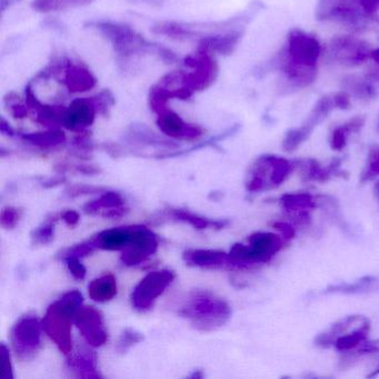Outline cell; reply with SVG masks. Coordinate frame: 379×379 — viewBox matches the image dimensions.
<instances>
[{"label": "cell", "mask_w": 379, "mask_h": 379, "mask_svg": "<svg viewBox=\"0 0 379 379\" xmlns=\"http://www.w3.org/2000/svg\"><path fill=\"white\" fill-rule=\"evenodd\" d=\"M99 29L104 31L107 38L112 40L116 51L123 55L135 53L145 46L143 38L126 26L105 23L99 25Z\"/></svg>", "instance_id": "cell-11"}, {"label": "cell", "mask_w": 379, "mask_h": 379, "mask_svg": "<svg viewBox=\"0 0 379 379\" xmlns=\"http://www.w3.org/2000/svg\"><path fill=\"white\" fill-rule=\"evenodd\" d=\"M186 265L200 268H222L229 266V255L218 249H188L183 254Z\"/></svg>", "instance_id": "cell-16"}, {"label": "cell", "mask_w": 379, "mask_h": 379, "mask_svg": "<svg viewBox=\"0 0 379 379\" xmlns=\"http://www.w3.org/2000/svg\"><path fill=\"white\" fill-rule=\"evenodd\" d=\"M60 220H64L68 226H75L78 224L80 216H79L77 211H65L64 213H60Z\"/></svg>", "instance_id": "cell-44"}, {"label": "cell", "mask_w": 379, "mask_h": 379, "mask_svg": "<svg viewBox=\"0 0 379 379\" xmlns=\"http://www.w3.org/2000/svg\"><path fill=\"white\" fill-rule=\"evenodd\" d=\"M60 218V215L58 213L48 215L46 220L31 233L33 245H47L53 242L55 237V225Z\"/></svg>", "instance_id": "cell-28"}, {"label": "cell", "mask_w": 379, "mask_h": 379, "mask_svg": "<svg viewBox=\"0 0 379 379\" xmlns=\"http://www.w3.org/2000/svg\"><path fill=\"white\" fill-rule=\"evenodd\" d=\"M132 226L110 228L97 233L90 239L96 249L123 250L132 240Z\"/></svg>", "instance_id": "cell-15"}, {"label": "cell", "mask_w": 379, "mask_h": 379, "mask_svg": "<svg viewBox=\"0 0 379 379\" xmlns=\"http://www.w3.org/2000/svg\"><path fill=\"white\" fill-rule=\"evenodd\" d=\"M364 316L360 315H351L347 316L344 319L338 320L330 328L327 329L326 332L321 333L315 338V345L320 349H329L334 346L335 340H337L342 335L346 334L347 330L355 324L360 323L365 319Z\"/></svg>", "instance_id": "cell-19"}, {"label": "cell", "mask_w": 379, "mask_h": 379, "mask_svg": "<svg viewBox=\"0 0 379 379\" xmlns=\"http://www.w3.org/2000/svg\"><path fill=\"white\" fill-rule=\"evenodd\" d=\"M301 178L303 182H318V183H326L334 177H349V173L340 169L342 160H332L328 166L321 167L317 160L307 159L301 161Z\"/></svg>", "instance_id": "cell-13"}, {"label": "cell", "mask_w": 379, "mask_h": 379, "mask_svg": "<svg viewBox=\"0 0 379 379\" xmlns=\"http://www.w3.org/2000/svg\"><path fill=\"white\" fill-rule=\"evenodd\" d=\"M316 202H317V207L321 208L336 225H340L342 228H346L345 222L340 216V204H338L337 200H335L334 197L319 195V196L316 197Z\"/></svg>", "instance_id": "cell-31"}, {"label": "cell", "mask_w": 379, "mask_h": 379, "mask_svg": "<svg viewBox=\"0 0 379 379\" xmlns=\"http://www.w3.org/2000/svg\"><path fill=\"white\" fill-rule=\"evenodd\" d=\"M371 57H373V60L377 62V64H379V49H377V51H373L371 53Z\"/></svg>", "instance_id": "cell-51"}, {"label": "cell", "mask_w": 379, "mask_h": 379, "mask_svg": "<svg viewBox=\"0 0 379 379\" xmlns=\"http://www.w3.org/2000/svg\"><path fill=\"white\" fill-rule=\"evenodd\" d=\"M288 55L296 64L315 67L320 55L319 42L303 31H294L288 37Z\"/></svg>", "instance_id": "cell-9"}, {"label": "cell", "mask_w": 379, "mask_h": 379, "mask_svg": "<svg viewBox=\"0 0 379 379\" xmlns=\"http://www.w3.org/2000/svg\"><path fill=\"white\" fill-rule=\"evenodd\" d=\"M106 189L104 187H97V186L82 185V184H76L71 185L65 191V195L69 198H76V197L84 196V195L96 194V193H104Z\"/></svg>", "instance_id": "cell-37"}, {"label": "cell", "mask_w": 379, "mask_h": 379, "mask_svg": "<svg viewBox=\"0 0 379 379\" xmlns=\"http://www.w3.org/2000/svg\"><path fill=\"white\" fill-rule=\"evenodd\" d=\"M333 51L340 62L349 65H360V62H366L368 57L371 56V51H368L365 46L346 37L335 40Z\"/></svg>", "instance_id": "cell-17"}, {"label": "cell", "mask_w": 379, "mask_h": 379, "mask_svg": "<svg viewBox=\"0 0 379 379\" xmlns=\"http://www.w3.org/2000/svg\"><path fill=\"white\" fill-rule=\"evenodd\" d=\"M68 371L77 378H101L97 368V356L95 351L87 349H80L76 353L68 355L66 362Z\"/></svg>", "instance_id": "cell-14"}, {"label": "cell", "mask_w": 379, "mask_h": 379, "mask_svg": "<svg viewBox=\"0 0 379 379\" xmlns=\"http://www.w3.org/2000/svg\"><path fill=\"white\" fill-rule=\"evenodd\" d=\"M73 323L86 340V343L91 347H100L108 340L104 318L95 307H80L75 316Z\"/></svg>", "instance_id": "cell-7"}, {"label": "cell", "mask_w": 379, "mask_h": 379, "mask_svg": "<svg viewBox=\"0 0 379 379\" xmlns=\"http://www.w3.org/2000/svg\"><path fill=\"white\" fill-rule=\"evenodd\" d=\"M143 340V335L138 332L136 329L126 328L123 330L119 336L118 342L116 345V351L118 354H126L132 347L141 343Z\"/></svg>", "instance_id": "cell-32"}, {"label": "cell", "mask_w": 379, "mask_h": 379, "mask_svg": "<svg viewBox=\"0 0 379 379\" xmlns=\"http://www.w3.org/2000/svg\"><path fill=\"white\" fill-rule=\"evenodd\" d=\"M75 168L77 172L85 175H96L101 172L98 167L94 166V165H77Z\"/></svg>", "instance_id": "cell-46"}, {"label": "cell", "mask_w": 379, "mask_h": 379, "mask_svg": "<svg viewBox=\"0 0 379 379\" xmlns=\"http://www.w3.org/2000/svg\"><path fill=\"white\" fill-rule=\"evenodd\" d=\"M333 99H334L335 107H337L340 109H349V107L351 106V97L346 91L336 94Z\"/></svg>", "instance_id": "cell-42"}, {"label": "cell", "mask_w": 379, "mask_h": 379, "mask_svg": "<svg viewBox=\"0 0 379 379\" xmlns=\"http://www.w3.org/2000/svg\"><path fill=\"white\" fill-rule=\"evenodd\" d=\"M42 321L34 314H26L16 321L10 332L15 354L21 360H29L42 347Z\"/></svg>", "instance_id": "cell-4"}, {"label": "cell", "mask_w": 379, "mask_h": 379, "mask_svg": "<svg viewBox=\"0 0 379 379\" xmlns=\"http://www.w3.org/2000/svg\"><path fill=\"white\" fill-rule=\"evenodd\" d=\"M157 125L165 135L168 137L177 138V139L179 138V139L194 141L204 134L202 127L187 124L180 116L168 109H165L158 114Z\"/></svg>", "instance_id": "cell-10"}, {"label": "cell", "mask_w": 379, "mask_h": 379, "mask_svg": "<svg viewBox=\"0 0 379 379\" xmlns=\"http://www.w3.org/2000/svg\"><path fill=\"white\" fill-rule=\"evenodd\" d=\"M238 35H227V36L209 37L202 40L200 45V51L211 53L216 51L220 53H229L238 42Z\"/></svg>", "instance_id": "cell-27"}, {"label": "cell", "mask_w": 379, "mask_h": 379, "mask_svg": "<svg viewBox=\"0 0 379 379\" xmlns=\"http://www.w3.org/2000/svg\"><path fill=\"white\" fill-rule=\"evenodd\" d=\"M82 292L71 290L53 301L46 310L42 327L62 354L73 353L71 324L82 303Z\"/></svg>", "instance_id": "cell-2"}, {"label": "cell", "mask_w": 379, "mask_h": 379, "mask_svg": "<svg viewBox=\"0 0 379 379\" xmlns=\"http://www.w3.org/2000/svg\"><path fill=\"white\" fill-rule=\"evenodd\" d=\"M349 132L347 130L345 126L338 127L334 132H332L330 135V139H329V143H330V147L334 150H343L345 148L346 145H347V137H349Z\"/></svg>", "instance_id": "cell-38"}, {"label": "cell", "mask_w": 379, "mask_h": 379, "mask_svg": "<svg viewBox=\"0 0 379 379\" xmlns=\"http://www.w3.org/2000/svg\"><path fill=\"white\" fill-rule=\"evenodd\" d=\"M360 5L367 12H373L379 8V0H360Z\"/></svg>", "instance_id": "cell-48"}, {"label": "cell", "mask_w": 379, "mask_h": 379, "mask_svg": "<svg viewBox=\"0 0 379 379\" xmlns=\"http://www.w3.org/2000/svg\"><path fill=\"white\" fill-rule=\"evenodd\" d=\"M21 139L38 148L51 149L65 143L66 136L62 130H51L47 132L24 134L21 135Z\"/></svg>", "instance_id": "cell-24"}, {"label": "cell", "mask_w": 379, "mask_h": 379, "mask_svg": "<svg viewBox=\"0 0 379 379\" xmlns=\"http://www.w3.org/2000/svg\"><path fill=\"white\" fill-rule=\"evenodd\" d=\"M377 132H379V118H378V124H377Z\"/></svg>", "instance_id": "cell-53"}, {"label": "cell", "mask_w": 379, "mask_h": 379, "mask_svg": "<svg viewBox=\"0 0 379 379\" xmlns=\"http://www.w3.org/2000/svg\"><path fill=\"white\" fill-rule=\"evenodd\" d=\"M117 281L113 274H106L94 279L88 286V294L97 303H107L117 295Z\"/></svg>", "instance_id": "cell-21"}, {"label": "cell", "mask_w": 379, "mask_h": 379, "mask_svg": "<svg viewBox=\"0 0 379 379\" xmlns=\"http://www.w3.org/2000/svg\"><path fill=\"white\" fill-rule=\"evenodd\" d=\"M65 263L73 279H77V281H82L85 279L87 270H86V267L80 263V259L69 258L65 261Z\"/></svg>", "instance_id": "cell-40"}, {"label": "cell", "mask_w": 379, "mask_h": 379, "mask_svg": "<svg viewBox=\"0 0 379 379\" xmlns=\"http://www.w3.org/2000/svg\"><path fill=\"white\" fill-rule=\"evenodd\" d=\"M174 279L175 274L169 270H156L147 274L132 290V307L138 312H147L152 309L155 301L163 295Z\"/></svg>", "instance_id": "cell-5"}, {"label": "cell", "mask_w": 379, "mask_h": 379, "mask_svg": "<svg viewBox=\"0 0 379 379\" xmlns=\"http://www.w3.org/2000/svg\"><path fill=\"white\" fill-rule=\"evenodd\" d=\"M273 228H275L276 231H279L281 237L286 239L287 242H290L292 239L295 238L296 229L294 226L290 225V222H275L272 224Z\"/></svg>", "instance_id": "cell-41"}, {"label": "cell", "mask_w": 379, "mask_h": 379, "mask_svg": "<svg viewBox=\"0 0 379 379\" xmlns=\"http://www.w3.org/2000/svg\"><path fill=\"white\" fill-rule=\"evenodd\" d=\"M379 290V279L373 276H365L355 283H342L330 285L324 290L325 294H343V295H362Z\"/></svg>", "instance_id": "cell-18"}, {"label": "cell", "mask_w": 379, "mask_h": 379, "mask_svg": "<svg viewBox=\"0 0 379 379\" xmlns=\"http://www.w3.org/2000/svg\"><path fill=\"white\" fill-rule=\"evenodd\" d=\"M202 376H204V375H202V371H195V373H193V375H191V378H202Z\"/></svg>", "instance_id": "cell-52"}, {"label": "cell", "mask_w": 379, "mask_h": 379, "mask_svg": "<svg viewBox=\"0 0 379 379\" xmlns=\"http://www.w3.org/2000/svg\"><path fill=\"white\" fill-rule=\"evenodd\" d=\"M287 240L281 235L257 231L248 237V245L235 244L229 255V267L246 270L255 265L270 263L283 248Z\"/></svg>", "instance_id": "cell-3"}, {"label": "cell", "mask_w": 379, "mask_h": 379, "mask_svg": "<svg viewBox=\"0 0 379 379\" xmlns=\"http://www.w3.org/2000/svg\"><path fill=\"white\" fill-rule=\"evenodd\" d=\"M158 247L159 240L156 233L145 226H132V240L121 250V263L128 267L143 264L157 252Z\"/></svg>", "instance_id": "cell-6"}, {"label": "cell", "mask_w": 379, "mask_h": 379, "mask_svg": "<svg viewBox=\"0 0 379 379\" xmlns=\"http://www.w3.org/2000/svg\"><path fill=\"white\" fill-rule=\"evenodd\" d=\"M10 110H12V114L16 118H24V117L27 116V109H26L25 107L21 106V105H12L10 107Z\"/></svg>", "instance_id": "cell-47"}, {"label": "cell", "mask_w": 379, "mask_h": 379, "mask_svg": "<svg viewBox=\"0 0 379 379\" xmlns=\"http://www.w3.org/2000/svg\"><path fill=\"white\" fill-rule=\"evenodd\" d=\"M272 163V174H270V188L279 187L290 177L294 172L296 165L286 158L279 157L270 155Z\"/></svg>", "instance_id": "cell-25"}, {"label": "cell", "mask_w": 379, "mask_h": 379, "mask_svg": "<svg viewBox=\"0 0 379 379\" xmlns=\"http://www.w3.org/2000/svg\"><path fill=\"white\" fill-rule=\"evenodd\" d=\"M65 85L71 93H85L95 87L96 78L86 68L73 65L66 71Z\"/></svg>", "instance_id": "cell-20"}, {"label": "cell", "mask_w": 379, "mask_h": 379, "mask_svg": "<svg viewBox=\"0 0 379 379\" xmlns=\"http://www.w3.org/2000/svg\"><path fill=\"white\" fill-rule=\"evenodd\" d=\"M21 216H23V211L20 208L12 207V206L5 207L1 211L0 224L5 229H14L21 220Z\"/></svg>", "instance_id": "cell-35"}, {"label": "cell", "mask_w": 379, "mask_h": 379, "mask_svg": "<svg viewBox=\"0 0 379 379\" xmlns=\"http://www.w3.org/2000/svg\"><path fill=\"white\" fill-rule=\"evenodd\" d=\"M125 204L124 197L121 196L117 191H104V194L91 200L84 206V211L86 213H97L101 209H110V208L123 207Z\"/></svg>", "instance_id": "cell-26"}, {"label": "cell", "mask_w": 379, "mask_h": 379, "mask_svg": "<svg viewBox=\"0 0 379 379\" xmlns=\"http://www.w3.org/2000/svg\"><path fill=\"white\" fill-rule=\"evenodd\" d=\"M128 213V208L117 207L106 209L104 213H101V216L104 218H112V220H118L121 217H124Z\"/></svg>", "instance_id": "cell-43"}, {"label": "cell", "mask_w": 379, "mask_h": 379, "mask_svg": "<svg viewBox=\"0 0 379 379\" xmlns=\"http://www.w3.org/2000/svg\"><path fill=\"white\" fill-rule=\"evenodd\" d=\"M279 204L286 213H298L301 211H312L317 208L316 198L307 193L284 194L279 198Z\"/></svg>", "instance_id": "cell-23"}, {"label": "cell", "mask_w": 379, "mask_h": 379, "mask_svg": "<svg viewBox=\"0 0 379 379\" xmlns=\"http://www.w3.org/2000/svg\"><path fill=\"white\" fill-rule=\"evenodd\" d=\"M93 0H35L33 7L37 12H60L73 7L86 6Z\"/></svg>", "instance_id": "cell-29"}, {"label": "cell", "mask_w": 379, "mask_h": 379, "mask_svg": "<svg viewBox=\"0 0 379 379\" xmlns=\"http://www.w3.org/2000/svg\"><path fill=\"white\" fill-rule=\"evenodd\" d=\"M166 222H186L198 231H204V229L220 231L229 225V222L226 220H211V218H205L197 213H191L188 209L170 207V206L164 208L159 213L152 216V222L155 225H159Z\"/></svg>", "instance_id": "cell-8"}, {"label": "cell", "mask_w": 379, "mask_h": 379, "mask_svg": "<svg viewBox=\"0 0 379 379\" xmlns=\"http://www.w3.org/2000/svg\"><path fill=\"white\" fill-rule=\"evenodd\" d=\"M130 139L132 143H141V145H149V146H176L170 141H164L161 138L143 130H134L130 134Z\"/></svg>", "instance_id": "cell-33"}, {"label": "cell", "mask_w": 379, "mask_h": 379, "mask_svg": "<svg viewBox=\"0 0 379 379\" xmlns=\"http://www.w3.org/2000/svg\"><path fill=\"white\" fill-rule=\"evenodd\" d=\"M222 197V193H220V191H213V193H211V195H209V200H213V202H218Z\"/></svg>", "instance_id": "cell-49"}, {"label": "cell", "mask_w": 379, "mask_h": 379, "mask_svg": "<svg viewBox=\"0 0 379 379\" xmlns=\"http://www.w3.org/2000/svg\"><path fill=\"white\" fill-rule=\"evenodd\" d=\"M178 315L200 332H213L227 323L231 308L227 301L207 290H196L180 301Z\"/></svg>", "instance_id": "cell-1"}, {"label": "cell", "mask_w": 379, "mask_h": 379, "mask_svg": "<svg viewBox=\"0 0 379 379\" xmlns=\"http://www.w3.org/2000/svg\"><path fill=\"white\" fill-rule=\"evenodd\" d=\"M312 132H314V128L307 125L306 123L299 128L290 130L287 132L284 141L281 143L283 149L286 152H295L296 149L301 147V143H305L308 139Z\"/></svg>", "instance_id": "cell-30"}, {"label": "cell", "mask_w": 379, "mask_h": 379, "mask_svg": "<svg viewBox=\"0 0 379 379\" xmlns=\"http://www.w3.org/2000/svg\"><path fill=\"white\" fill-rule=\"evenodd\" d=\"M369 332H371V323H369V320L366 319L365 321L360 324L358 328L351 333H346L335 340V349L340 353H349L365 343Z\"/></svg>", "instance_id": "cell-22"}, {"label": "cell", "mask_w": 379, "mask_h": 379, "mask_svg": "<svg viewBox=\"0 0 379 379\" xmlns=\"http://www.w3.org/2000/svg\"><path fill=\"white\" fill-rule=\"evenodd\" d=\"M0 356H1V365H3V379L14 378V371H12V360H10V354L9 349H7L5 344H1L0 349Z\"/></svg>", "instance_id": "cell-39"}, {"label": "cell", "mask_w": 379, "mask_h": 379, "mask_svg": "<svg viewBox=\"0 0 379 379\" xmlns=\"http://www.w3.org/2000/svg\"><path fill=\"white\" fill-rule=\"evenodd\" d=\"M96 117V106L89 99L73 100L62 116V126L71 130H82L91 126Z\"/></svg>", "instance_id": "cell-12"}, {"label": "cell", "mask_w": 379, "mask_h": 379, "mask_svg": "<svg viewBox=\"0 0 379 379\" xmlns=\"http://www.w3.org/2000/svg\"><path fill=\"white\" fill-rule=\"evenodd\" d=\"M373 196L376 198L377 202L379 204V182L373 186Z\"/></svg>", "instance_id": "cell-50"}, {"label": "cell", "mask_w": 379, "mask_h": 379, "mask_svg": "<svg viewBox=\"0 0 379 379\" xmlns=\"http://www.w3.org/2000/svg\"><path fill=\"white\" fill-rule=\"evenodd\" d=\"M95 249L93 244L88 240V242L80 243V244L73 245L71 247L62 249L60 253L57 254V259L65 261L69 258H84L86 256L93 253Z\"/></svg>", "instance_id": "cell-34"}, {"label": "cell", "mask_w": 379, "mask_h": 379, "mask_svg": "<svg viewBox=\"0 0 379 379\" xmlns=\"http://www.w3.org/2000/svg\"><path fill=\"white\" fill-rule=\"evenodd\" d=\"M379 176V147L371 150L368 156V164L365 172L362 175V183Z\"/></svg>", "instance_id": "cell-36"}, {"label": "cell", "mask_w": 379, "mask_h": 379, "mask_svg": "<svg viewBox=\"0 0 379 379\" xmlns=\"http://www.w3.org/2000/svg\"><path fill=\"white\" fill-rule=\"evenodd\" d=\"M66 183V177L64 176V174L57 175L55 177L48 178L47 180H45L42 183V186L45 188H53V187H56V186L62 185V184Z\"/></svg>", "instance_id": "cell-45"}]
</instances>
